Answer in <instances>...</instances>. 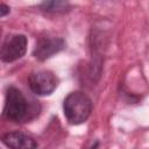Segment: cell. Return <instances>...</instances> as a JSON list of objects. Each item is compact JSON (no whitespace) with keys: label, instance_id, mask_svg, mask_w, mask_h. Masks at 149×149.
I'll use <instances>...</instances> for the list:
<instances>
[{"label":"cell","instance_id":"cell-1","mask_svg":"<svg viewBox=\"0 0 149 149\" xmlns=\"http://www.w3.org/2000/svg\"><path fill=\"white\" fill-rule=\"evenodd\" d=\"M92 107L90 97L81 91L69 93L63 101L64 115L71 125H80L85 122L91 115Z\"/></svg>","mask_w":149,"mask_h":149},{"label":"cell","instance_id":"cell-2","mask_svg":"<svg viewBox=\"0 0 149 149\" xmlns=\"http://www.w3.org/2000/svg\"><path fill=\"white\" fill-rule=\"evenodd\" d=\"M30 113L29 101L23 93L19 88L9 86L6 92L3 115L14 122H23L29 119Z\"/></svg>","mask_w":149,"mask_h":149},{"label":"cell","instance_id":"cell-3","mask_svg":"<svg viewBox=\"0 0 149 149\" xmlns=\"http://www.w3.org/2000/svg\"><path fill=\"white\" fill-rule=\"evenodd\" d=\"M27 37L22 34H15L7 36L1 45L0 57L5 63H12L24 56L27 51Z\"/></svg>","mask_w":149,"mask_h":149},{"label":"cell","instance_id":"cell-4","mask_svg":"<svg viewBox=\"0 0 149 149\" xmlns=\"http://www.w3.org/2000/svg\"><path fill=\"white\" fill-rule=\"evenodd\" d=\"M28 84L30 90L35 94L49 95L56 90L58 85V79L51 71L40 70L30 73L28 78Z\"/></svg>","mask_w":149,"mask_h":149},{"label":"cell","instance_id":"cell-5","mask_svg":"<svg viewBox=\"0 0 149 149\" xmlns=\"http://www.w3.org/2000/svg\"><path fill=\"white\" fill-rule=\"evenodd\" d=\"M65 48V42L62 37L56 36H43L40 37L36 47L33 51V55L38 61H45L52 57L55 54H58Z\"/></svg>","mask_w":149,"mask_h":149},{"label":"cell","instance_id":"cell-6","mask_svg":"<svg viewBox=\"0 0 149 149\" xmlns=\"http://www.w3.org/2000/svg\"><path fill=\"white\" fill-rule=\"evenodd\" d=\"M2 143L9 149H36L37 142L34 137L22 132H9L2 136Z\"/></svg>","mask_w":149,"mask_h":149},{"label":"cell","instance_id":"cell-7","mask_svg":"<svg viewBox=\"0 0 149 149\" xmlns=\"http://www.w3.org/2000/svg\"><path fill=\"white\" fill-rule=\"evenodd\" d=\"M41 8L49 13H64L69 8V3L65 1H44L41 3Z\"/></svg>","mask_w":149,"mask_h":149},{"label":"cell","instance_id":"cell-8","mask_svg":"<svg viewBox=\"0 0 149 149\" xmlns=\"http://www.w3.org/2000/svg\"><path fill=\"white\" fill-rule=\"evenodd\" d=\"M9 13V7L6 5V3H0V16L2 17V16H5V15H7Z\"/></svg>","mask_w":149,"mask_h":149},{"label":"cell","instance_id":"cell-9","mask_svg":"<svg viewBox=\"0 0 149 149\" xmlns=\"http://www.w3.org/2000/svg\"><path fill=\"white\" fill-rule=\"evenodd\" d=\"M98 147H99V142L97 141V142H95V143H94V144H93V146H92V147H91L90 149H97Z\"/></svg>","mask_w":149,"mask_h":149}]
</instances>
